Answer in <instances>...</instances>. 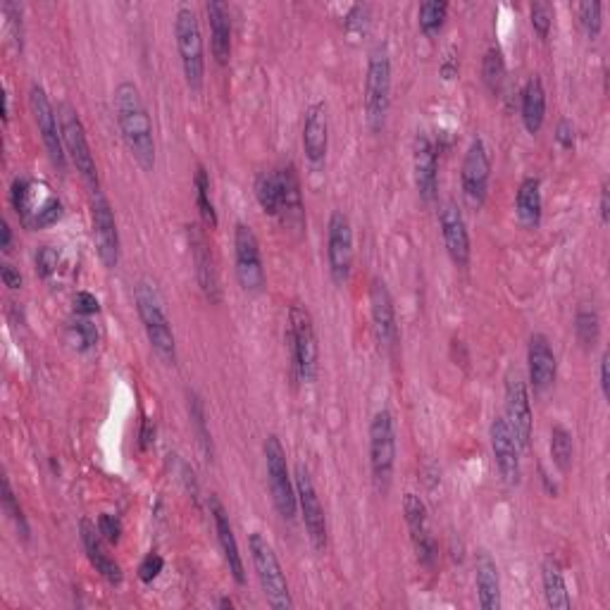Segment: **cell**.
<instances>
[{"label": "cell", "mask_w": 610, "mask_h": 610, "mask_svg": "<svg viewBox=\"0 0 610 610\" xmlns=\"http://www.w3.org/2000/svg\"><path fill=\"white\" fill-rule=\"evenodd\" d=\"M489 439H491V451H494L496 468H499L503 482L506 484H518L520 482V444L518 439L510 432L506 417L496 415L494 422L489 427Z\"/></svg>", "instance_id": "obj_21"}, {"label": "cell", "mask_w": 610, "mask_h": 610, "mask_svg": "<svg viewBox=\"0 0 610 610\" xmlns=\"http://www.w3.org/2000/svg\"><path fill=\"white\" fill-rule=\"evenodd\" d=\"M556 141L563 151H572L575 148V124L570 120H560L556 127Z\"/></svg>", "instance_id": "obj_50"}, {"label": "cell", "mask_w": 610, "mask_h": 610, "mask_svg": "<svg viewBox=\"0 0 610 610\" xmlns=\"http://www.w3.org/2000/svg\"><path fill=\"white\" fill-rule=\"evenodd\" d=\"M79 534H82V544L86 556H89L91 565L96 568L98 575L103 577V580H108L110 584H122V568L120 563H117L115 558L110 556L108 549H105V539L103 534L98 532V525H93L91 520H82L79 522Z\"/></svg>", "instance_id": "obj_25"}, {"label": "cell", "mask_w": 610, "mask_h": 610, "mask_svg": "<svg viewBox=\"0 0 610 610\" xmlns=\"http://www.w3.org/2000/svg\"><path fill=\"white\" fill-rule=\"evenodd\" d=\"M403 513H406V522L410 529V537H413L417 560H420V565H425L427 570H434V565H437L439 560V544L437 539H434L432 529H429L425 501L410 491V494H406V499H403Z\"/></svg>", "instance_id": "obj_17"}, {"label": "cell", "mask_w": 610, "mask_h": 610, "mask_svg": "<svg viewBox=\"0 0 610 610\" xmlns=\"http://www.w3.org/2000/svg\"><path fill=\"white\" fill-rule=\"evenodd\" d=\"M396 422L391 410H377L370 422V468L379 494H387L396 470Z\"/></svg>", "instance_id": "obj_7"}, {"label": "cell", "mask_w": 610, "mask_h": 610, "mask_svg": "<svg viewBox=\"0 0 610 610\" xmlns=\"http://www.w3.org/2000/svg\"><path fill=\"white\" fill-rule=\"evenodd\" d=\"M248 549H251V563L255 575H258L260 587H263L267 606L275 610H291L294 608V599H291L289 582L279 563L275 549L260 532H253L248 537Z\"/></svg>", "instance_id": "obj_4"}, {"label": "cell", "mask_w": 610, "mask_h": 610, "mask_svg": "<svg viewBox=\"0 0 610 610\" xmlns=\"http://www.w3.org/2000/svg\"><path fill=\"white\" fill-rule=\"evenodd\" d=\"M112 105H115V120L120 127V134L127 143L129 153L141 170L153 172L155 167V136L153 122L148 115L146 103H143L141 89L134 82H120L112 93Z\"/></svg>", "instance_id": "obj_1"}, {"label": "cell", "mask_w": 610, "mask_h": 610, "mask_svg": "<svg viewBox=\"0 0 610 610\" xmlns=\"http://www.w3.org/2000/svg\"><path fill=\"white\" fill-rule=\"evenodd\" d=\"M491 179V155L482 136H475L465 151L463 167H460V184H463V196L472 208H482L489 194Z\"/></svg>", "instance_id": "obj_14"}, {"label": "cell", "mask_w": 610, "mask_h": 610, "mask_svg": "<svg viewBox=\"0 0 610 610\" xmlns=\"http://www.w3.org/2000/svg\"><path fill=\"white\" fill-rule=\"evenodd\" d=\"M303 151L308 163L313 167L325 165L329 151V122H327L325 103H313L308 110H305Z\"/></svg>", "instance_id": "obj_24"}, {"label": "cell", "mask_w": 610, "mask_h": 610, "mask_svg": "<svg viewBox=\"0 0 610 610\" xmlns=\"http://www.w3.org/2000/svg\"><path fill=\"white\" fill-rule=\"evenodd\" d=\"M391 108V53L387 43H377L367 58L365 72V120L372 134L387 124Z\"/></svg>", "instance_id": "obj_3"}, {"label": "cell", "mask_w": 610, "mask_h": 610, "mask_svg": "<svg viewBox=\"0 0 610 610\" xmlns=\"http://www.w3.org/2000/svg\"><path fill=\"white\" fill-rule=\"evenodd\" d=\"M541 210H544L541 182L537 177H525L518 189V198H515V213L525 227H537L541 222Z\"/></svg>", "instance_id": "obj_31"}, {"label": "cell", "mask_w": 610, "mask_h": 610, "mask_svg": "<svg viewBox=\"0 0 610 610\" xmlns=\"http://www.w3.org/2000/svg\"><path fill=\"white\" fill-rule=\"evenodd\" d=\"M58 265H60V253L55 251L53 246H41L39 251H36V272L43 279L53 277L55 272H58Z\"/></svg>", "instance_id": "obj_46"}, {"label": "cell", "mask_w": 610, "mask_h": 610, "mask_svg": "<svg viewBox=\"0 0 610 610\" xmlns=\"http://www.w3.org/2000/svg\"><path fill=\"white\" fill-rule=\"evenodd\" d=\"M255 198L265 215L277 217L282 213V182H279V170H265L255 179Z\"/></svg>", "instance_id": "obj_33"}, {"label": "cell", "mask_w": 610, "mask_h": 610, "mask_svg": "<svg viewBox=\"0 0 610 610\" xmlns=\"http://www.w3.org/2000/svg\"><path fill=\"white\" fill-rule=\"evenodd\" d=\"M220 608H234V601L232 599H222L220 601Z\"/></svg>", "instance_id": "obj_58"}, {"label": "cell", "mask_w": 610, "mask_h": 610, "mask_svg": "<svg viewBox=\"0 0 610 610\" xmlns=\"http://www.w3.org/2000/svg\"><path fill=\"white\" fill-rule=\"evenodd\" d=\"M98 310H101V303H98V298L89 294V291H79V294L74 296V313L79 317H91L96 315Z\"/></svg>", "instance_id": "obj_49"}, {"label": "cell", "mask_w": 610, "mask_h": 610, "mask_svg": "<svg viewBox=\"0 0 610 610\" xmlns=\"http://www.w3.org/2000/svg\"><path fill=\"white\" fill-rule=\"evenodd\" d=\"M234 263L241 289L246 294H263L267 284L263 253H260L258 236L244 222H236L234 227Z\"/></svg>", "instance_id": "obj_10"}, {"label": "cell", "mask_w": 610, "mask_h": 610, "mask_svg": "<svg viewBox=\"0 0 610 610\" xmlns=\"http://www.w3.org/2000/svg\"><path fill=\"white\" fill-rule=\"evenodd\" d=\"M58 117H60V132H62V143H65L67 158L72 160V165L77 167V172L82 174L93 186V191H98V165L93 158L89 136H86L84 122L79 117L77 108L72 103L62 101L58 105Z\"/></svg>", "instance_id": "obj_9"}, {"label": "cell", "mask_w": 610, "mask_h": 610, "mask_svg": "<svg viewBox=\"0 0 610 610\" xmlns=\"http://www.w3.org/2000/svg\"><path fill=\"white\" fill-rule=\"evenodd\" d=\"M413 174L415 189L422 203L439 198V153L427 134H417L413 143Z\"/></svg>", "instance_id": "obj_19"}, {"label": "cell", "mask_w": 610, "mask_h": 610, "mask_svg": "<svg viewBox=\"0 0 610 610\" xmlns=\"http://www.w3.org/2000/svg\"><path fill=\"white\" fill-rule=\"evenodd\" d=\"M520 115L522 124L529 134H539L546 120V91L539 77H529L522 86L520 96Z\"/></svg>", "instance_id": "obj_30"}, {"label": "cell", "mask_w": 610, "mask_h": 610, "mask_svg": "<svg viewBox=\"0 0 610 610\" xmlns=\"http://www.w3.org/2000/svg\"><path fill=\"white\" fill-rule=\"evenodd\" d=\"M163 568H165L163 556H160V553L151 551L146 558L141 560V565H139V580L143 584H153L160 577V572H163Z\"/></svg>", "instance_id": "obj_47"}, {"label": "cell", "mask_w": 610, "mask_h": 610, "mask_svg": "<svg viewBox=\"0 0 610 610\" xmlns=\"http://www.w3.org/2000/svg\"><path fill=\"white\" fill-rule=\"evenodd\" d=\"M189 244H191V255H194L198 284H201L203 294L213 303H217L220 301V279H217L215 258L208 246V239H205V234L198 227H189Z\"/></svg>", "instance_id": "obj_26"}, {"label": "cell", "mask_w": 610, "mask_h": 610, "mask_svg": "<svg viewBox=\"0 0 610 610\" xmlns=\"http://www.w3.org/2000/svg\"><path fill=\"white\" fill-rule=\"evenodd\" d=\"M0 277H3V284L8 286V289H12V291L22 289V275H20V270H15V267H12L10 263H3V265H0Z\"/></svg>", "instance_id": "obj_52"}, {"label": "cell", "mask_w": 610, "mask_h": 610, "mask_svg": "<svg viewBox=\"0 0 610 610\" xmlns=\"http://www.w3.org/2000/svg\"><path fill=\"white\" fill-rule=\"evenodd\" d=\"M134 301L139 310L143 332L148 336V344L163 358L167 365H177V339L170 317H167L165 301L160 296L158 286L151 279H139L134 286Z\"/></svg>", "instance_id": "obj_2"}, {"label": "cell", "mask_w": 610, "mask_h": 610, "mask_svg": "<svg viewBox=\"0 0 610 610\" xmlns=\"http://www.w3.org/2000/svg\"><path fill=\"white\" fill-rule=\"evenodd\" d=\"M327 265L334 284L344 286L353 270V224L344 210H334L327 224Z\"/></svg>", "instance_id": "obj_13"}, {"label": "cell", "mask_w": 610, "mask_h": 610, "mask_svg": "<svg viewBox=\"0 0 610 610\" xmlns=\"http://www.w3.org/2000/svg\"><path fill=\"white\" fill-rule=\"evenodd\" d=\"M475 584L479 606L484 610H501L499 565L489 551H479L475 556Z\"/></svg>", "instance_id": "obj_29"}, {"label": "cell", "mask_w": 610, "mask_h": 610, "mask_svg": "<svg viewBox=\"0 0 610 610\" xmlns=\"http://www.w3.org/2000/svg\"><path fill=\"white\" fill-rule=\"evenodd\" d=\"M370 315H372V327H375V336H377L379 346L387 348L389 353H394L398 346L396 305H394V296H391L387 282L379 277L372 279V286H370Z\"/></svg>", "instance_id": "obj_18"}, {"label": "cell", "mask_w": 610, "mask_h": 610, "mask_svg": "<svg viewBox=\"0 0 610 610\" xmlns=\"http://www.w3.org/2000/svg\"><path fill=\"white\" fill-rule=\"evenodd\" d=\"M503 77H506V60H503V53L499 48H489L482 60L484 84H487V89L491 93H496L503 86Z\"/></svg>", "instance_id": "obj_41"}, {"label": "cell", "mask_w": 610, "mask_h": 610, "mask_svg": "<svg viewBox=\"0 0 610 610\" xmlns=\"http://www.w3.org/2000/svg\"><path fill=\"white\" fill-rule=\"evenodd\" d=\"M174 39H177V53L186 86L191 91H201L205 82V48L201 24H198L196 12L189 5H179L177 15H174Z\"/></svg>", "instance_id": "obj_6"}, {"label": "cell", "mask_w": 610, "mask_h": 610, "mask_svg": "<svg viewBox=\"0 0 610 610\" xmlns=\"http://www.w3.org/2000/svg\"><path fill=\"white\" fill-rule=\"evenodd\" d=\"M367 15H370V8H367V5H353L351 15H348V20H346V29L348 31H365Z\"/></svg>", "instance_id": "obj_51"}, {"label": "cell", "mask_w": 610, "mask_h": 610, "mask_svg": "<svg viewBox=\"0 0 610 610\" xmlns=\"http://www.w3.org/2000/svg\"><path fill=\"white\" fill-rule=\"evenodd\" d=\"M98 532L103 534V539L108 541V544H120L122 539V522L120 518H115V515L110 513H103L98 515Z\"/></svg>", "instance_id": "obj_48"}, {"label": "cell", "mask_w": 610, "mask_h": 610, "mask_svg": "<svg viewBox=\"0 0 610 610\" xmlns=\"http://www.w3.org/2000/svg\"><path fill=\"white\" fill-rule=\"evenodd\" d=\"M439 227L453 265L465 270V267L470 265V255H472L470 232H468V222H465L463 213H460V208L453 201H448L439 208Z\"/></svg>", "instance_id": "obj_20"}, {"label": "cell", "mask_w": 610, "mask_h": 610, "mask_svg": "<svg viewBox=\"0 0 610 610\" xmlns=\"http://www.w3.org/2000/svg\"><path fill=\"white\" fill-rule=\"evenodd\" d=\"M446 15H448L446 0H427V3H422L420 10H417V24H420L422 34L434 39V36L441 31V27H444Z\"/></svg>", "instance_id": "obj_38"}, {"label": "cell", "mask_w": 610, "mask_h": 610, "mask_svg": "<svg viewBox=\"0 0 610 610\" xmlns=\"http://www.w3.org/2000/svg\"><path fill=\"white\" fill-rule=\"evenodd\" d=\"M29 108L31 115H34L36 127H39L41 141L46 146L48 158L51 163L58 167L60 172L67 170V153H65V143H62V132H60V117L58 110L53 108L51 98H48L46 89L41 84H31L29 89Z\"/></svg>", "instance_id": "obj_11"}, {"label": "cell", "mask_w": 610, "mask_h": 610, "mask_svg": "<svg viewBox=\"0 0 610 610\" xmlns=\"http://www.w3.org/2000/svg\"><path fill=\"white\" fill-rule=\"evenodd\" d=\"M506 422L518 439L520 448L532 446L534 437V415H532V401H529V391L525 379L518 372H510L506 377Z\"/></svg>", "instance_id": "obj_16"}, {"label": "cell", "mask_w": 610, "mask_h": 610, "mask_svg": "<svg viewBox=\"0 0 610 610\" xmlns=\"http://www.w3.org/2000/svg\"><path fill=\"white\" fill-rule=\"evenodd\" d=\"M10 241H12V229H10L8 220H3V222H0V248H3V251H8Z\"/></svg>", "instance_id": "obj_57"}, {"label": "cell", "mask_w": 610, "mask_h": 610, "mask_svg": "<svg viewBox=\"0 0 610 610\" xmlns=\"http://www.w3.org/2000/svg\"><path fill=\"white\" fill-rule=\"evenodd\" d=\"M91 222H93V241H96V251L101 263L108 270H115L120 265V232H117L115 210L108 201V196L101 189L93 191L91 201Z\"/></svg>", "instance_id": "obj_15"}, {"label": "cell", "mask_w": 610, "mask_h": 610, "mask_svg": "<svg viewBox=\"0 0 610 610\" xmlns=\"http://www.w3.org/2000/svg\"><path fill=\"white\" fill-rule=\"evenodd\" d=\"M70 341L79 351H89V348L96 346L98 341V329L89 317H77V320L70 325Z\"/></svg>", "instance_id": "obj_44"}, {"label": "cell", "mask_w": 610, "mask_h": 610, "mask_svg": "<svg viewBox=\"0 0 610 610\" xmlns=\"http://www.w3.org/2000/svg\"><path fill=\"white\" fill-rule=\"evenodd\" d=\"M286 341L291 346V358H294L298 379L305 384H313L317 379V370H320V346H317L313 315L301 303H294L289 308Z\"/></svg>", "instance_id": "obj_5"}, {"label": "cell", "mask_w": 610, "mask_h": 610, "mask_svg": "<svg viewBox=\"0 0 610 610\" xmlns=\"http://www.w3.org/2000/svg\"><path fill=\"white\" fill-rule=\"evenodd\" d=\"M608 351H603V356L599 360V384H601V394L603 398H610V377H608Z\"/></svg>", "instance_id": "obj_53"}, {"label": "cell", "mask_w": 610, "mask_h": 610, "mask_svg": "<svg viewBox=\"0 0 610 610\" xmlns=\"http://www.w3.org/2000/svg\"><path fill=\"white\" fill-rule=\"evenodd\" d=\"M294 482H296V501H298V508H301V518H303L305 532H308L310 544H313L317 551H325L327 539H329L327 515H325V508H322L320 496H317L313 477H310V472L303 463L296 465Z\"/></svg>", "instance_id": "obj_12"}, {"label": "cell", "mask_w": 610, "mask_h": 610, "mask_svg": "<svg viewBox=\"0 0 610 610\" xmlns=\"http://www.w3.org/2000/svg\"><path fill=\"white\" fill-rule=\"evenodd\" d=\"M205 10L210 20V51L217 65H227L232 58V12L222 0H210Z\"/></svg>", "instance_id": "obj_27"}, {"label": "cell", "mask_w": 610, "mask_h": 610, "mask_svg": "<svg viewBox=\"0 0 610 610\" xmlns=\"http://www.w3.org/2000/svg\"><path fill=\"white\" fill-rule=\"evenodd\" d=\"M60 217H62V201H60V198L46 196L39 203V208L34 210V215H31V220H29L27 227H31V229H46V227H51V224L58 222Z\"/></svg>", "instance_id": "obj_43"}, {"label": "cell", "mask_w": 610, "mask_h": 610, "mask_svg": "<svg viewBox=\"0 0 610 610\" xmlns=\"http://www.w3.org/2000/svg\"><path fill=\"white\" fill-rule=\"evenodd\" d=\"M194 186H196L198 213H201V217L208 227H217V210H215L213 198H210V177H208V172H205L203 165H198Z\"/></svg>", "instance_id": "obj_39"}, {"label": "cell", "mask_w": 610, "mask_h": 610, "mask_svg": "<svg viewBox=\"0 0 610 610\" xmlns=\"http://www.w3.org/2000/svg\"><path fill=\"white\" fill-rule=\"evenodd\" d=\"M208 508H210V515H213L217 541H220V549L224 553V563H227V568H229V572H232L236 584H239V587H244V584H246V568H244V558H241L239 544H236L232 520H229L227 510H224L222 501L217 499L215 494L208 499Z\"/></svg>", "instance_id": "obj_23"}, {"label": "cell", "mask_w": 610, "mask_h": 610, "mask_svg": "<svg viewBox=\"0 0 610 610\" xmlns=\"http://www.w3.org/2000/svg\"><path fill=\"white\" fill-rule=\"evenodd\" d=\"M265 456V470H267V487H270L272 503H275L277 513L282 520L291 522L296 518L298 501H296V482L289 470V460H286V451L279 441L277 434H270L263 444Z\"/></svg>", "instance_id": "obj_8"}, {"label": "cell", "mask_w": 610, "mask_h": 610, "mask_svg": "<svg viewBox=\"0 0 610 610\" xmlns=\"http://www.w3.org/2000/svg\"><path fill=\"white\" fill-rule=\"evenodd\" d=\"M279 182H282V220L289 229L301 234L305 227V208H303V191L301 179L294 165H284L279 170Z\"/></svg>", "instance_id": "obj_28"}, {"label": "cell", "mask_w": 610, "mask_h": 610, "mask_svg": "<svg viewBox=\"0 0 610 610\" xmlns=\"http://www.w3.org/2000/svg\"><path fill=\"white\" fill-rule=\"evenodd\" d=\"M577 17H580V24L584 34H587V39L594 41L603 29V3H599V0L580 3L577 5Z\"/></svg>", "instance_id": "obj_42"}, {"label": "cell", "mask_w": 610, "mask_h": 610, "mask_svg": "<svg viewBox=\"0 0 610 610\" xmlns=\"http://www.w3.org/2000/svg\"><path fill=\"white\" fill-rule=\"evenodd\" d=\"M527 367H529V384L537 394H544L553 387L558 375V360L553 353L551 341L544 334L529 336L527 346Z\"/></svg>", "instance_id": "obj_22"}, {"label": "cell", "mask_w": 610, "mask_h": 610, "mask_svg": "<svg viewBox=\"0 0 610 610\" xmlns=\"http://www.w3.org/2000/svg\"><path fill=\"white\" fill-rule=\"evenodd\" d=\"M155 437V427L151 420H143V427H141V448L146 451L148 446H151V441Z\"/></svg>", "instance_id": "obj_56"}, {"label": "cell", "mask_w": 610, "mask_h": 610, "mask_svg": "<svg viewBox=\"0 0 610 610\" xmlns=\"http://www.w3.org/2000/svg\"><path fill=\"white\" fill-rule=\"evenodd\" d=\"M551 458L553 465L568 475L572 468V458H575V446H572V434L563 425H553L551 429Z\"/></svg>", "instance_id": "obj_37"}, {"label": "cell", "mask_w": 610, "mask_h": 610, "mask_svg": "<svg viewBox=\"0 0 610 610\" xmlns=\"http://www.w3.org/2000/svg\"><path fill=\"white\" fill-rule=\"evenodd\" d=\"M10 201H12V208H15V213L20 215V220L24 224H29L31 215H34V210L39 208V205H36V182H34V179L17 177L15 182H12Z\"/></svg>", "instance_id": "obj_36"}, {"label": "cell", "mask_w": 610, "mask_h": 610, "mask_svg": "<svg viewBox=\"0 0 610 610\" xmlns=\"http://www.w3.org/2000/svg\"><path fill=\"white\" fill-rule=\"evenodd\" d=\"M541 584H544V596L549 608L553 610H568L572 606V599L568 594V584H565L563 572L553 560H546L541 568Z\"/></svg>", "instance_id": "obj_32"}, {"label": "cell", "mask_w": 610, "mask_h": 610, "mask_svg": "<svg viewBox=\"0 0 610 610\" xmlns=\"http://www.w3.org/2000/svg\"><path fill=\"white\" fill-rule=\"evenodd\" d=\"M529 15H532V27L541 39H549L551 34V24H553V8L551 3H534L532 10H529Z\"/></svg>", "instance_id": "obj_45"}, {"label": "cell", "mask_w": 610, "mask_h": 610, "mask_svg": "<svg viewBox=\"0 0 610 610\" xmlns=\"http://www.w3.org/2000/svg\"><path fill=\"white\" fill-rule=\"evenodd\" d=\"M608 184L601 186V201H599V213H601V222L608 224L610 222V198H608Z\"/></svg>", "instance_id": "obj_54"}, {"label": "cell", "mask_w": 610, "mask_h": 610, "mask_svg": "<svg viewBox=\"0 0 610 610\" xmlns=\"http://www.w3.org/2000/svg\"><path fill=\"white\" fill-rule=\"evenodd\" d=\"M575 336L584 351H591L601 339V315L594 305L582 303L575 313Z\"/></svg>", "instance_id": "obj_35"}, {"label": "cell", "mask_w": 610, "mask_h": 610, "mask_svg": "<svg viewBox=\"0 0 610 610\" xmlns=\"http://www.w3.org/2000/svg\"><path fill=\"white\" fill-rule=\"evenodd\" d=\"M186 401H189V417H191V427H194L198 444H201L203 456L208 460L215 458V446L213 437H210L208 429V413H205V403L203 398L196 394L194 389H186Z\"/></svg>", "instance_id": "obj_34"}, {"label": "cell", "mask_w": 610, "mask_h": 610, "mask_svg": "<svg viewBox=\"0 0 610 610\" xmlns=\"http://www.w3.org/2000/svg\"><path fill=\"white\" fill-rule=\"evenodd\" d=\"M458 74V60L456 55H448L444 60V65H441V77L444 79H453Z\"/></svg>", "instance_id": "obj_55"}, {"label": "cell", "mask_w": 610, "mask_h": 610, "mask_svg": "<svg viewBox=\"0 0 610 610\" xmlns=\"http://www.w3.org/2000/svg\"><path fill=\"white\" fill-rule=\"evenodd\" d=\"M0 501H3V510L5 515L15 522L17 532H20L22 539H29L31 529H29V522H27V515H24V510L20 506V501H17L15 491H12V484L8 475H3V491H0Z\"/></svg>", "instance_id": "obj_40"}]
</instances>
